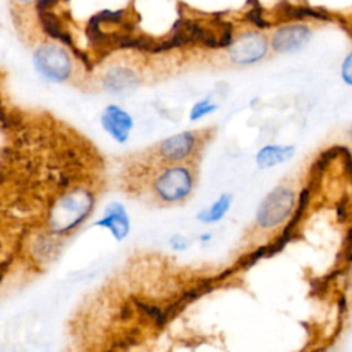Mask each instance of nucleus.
Listing matches in <instances>:
<instances>
[{"mask_svg":"<svg viewBox=\"0 0 352 352\" xmlns=\"http://www.w3.org/2000/svg\"><path fill=\"white\" fill-rule=\"evenodd\" d=\"M95 204L96 192L87 184H77L63 192L54 194L45 210V230L51 235L65 239L91 216Z\"/></svg>","mask_w":352,"mask_h":352,"instance_id":"nucleus-1","label":"nucleus"},{"mask_svg":"<svg viewBox=\"0 0 352 352\" xmlns=\"http://www.w3.org/2000/svg\"><path fill=\"white\" fill-rule=\"evenodd\" d=\"M198 182L192 162L161 164L150 180V191L160 205L175 206L187 202Z\"/></svg>","mask_w":352,"mask_h":352,"instance_id":"nucleus-2","label":"nucleus"},{"mask_svg":"<svg viewBox=\"0 0 352 352\" xmlns=\"http://www.w3.org/2000/svg\"><path fill=\"white\" fill-rule=\"evenodd\" d=\"M297 202V195L293 188L279 184L272 188L260 202L256 210V226L260 230L268 231L280 227L290 219Z\"/></svg>","mask_w":352,"mask_h":352,"instance_id":"nucleus-3","label":"nucleus"},{"mask_svg":"<svg viewBox=\"0 0 352 352\" xmlns=\"http://www.w3.org/2000/svg\"><path fill=\"white\" fill-rule=\"evenodd\" d=\"M199 147L197 132L184 131L168 136L157 144L155 155L161 164L190 162Z\"/></svg>","mask_w":352,"mask_h":352,"instance_id":"nucleus-4","label":"nucleus"},{"mask_svg":"<svg viewBox=\"0 0 352 352\" xmlns=\"http://www.w3.org/2000/svg\"><path fill=\"white\" fill-rule=\"evenodd\" d=\"M33 62L37 72L45 80L54 82L65 81L72 72V63L67 54L62 48L52 44L40 47L33 56Z\"/></svg>","mask_w":352,"mask_h":352,"instance_id":"nucleus-5","label":"nucleus"},{"mask_svg":"<svg viewBox=\"0 0 352 352\" xmlns=\"http://www.w3.org/2000/svg\"><path fill=\"white\" fill-rule=\"evenodd\" d=\"M230 58L235 65H252L261 60L268 51L267 38L256 32H246L231 41Z\"/></svg>","mask_w":352,"mask_h":352,"instance_id":"nucleus-6","label":"nucleus"},{"mask_svg":"<svg viewBox=\"0 0 352 352\" xmlns=\"http://www.w3.org/2000/svg\"><path fill=\"white\" fill-rule=\"evenodd\" d=\"M100 124L106 133L120 144L128 142L133 129V118L128 111L117 104H109L104 107L100 116Z\"/></svg>","mask_w":352,"mask_h":352,"instance_id":"nucleus-7","label":"nucleus"},{"mask_svg":"<svg viewBox=\"0 0 352 352\" xmlns=\"http://www.w3.org/2000/svg\"><path fill=\"white\" fill-rule=\"evenodd\" d=\"M311 37L312 32L307 25H287L274 33L271 47L279 54L296 52L304 48Z\"/></svg>","mask_w":352,"mask_h":352,"instance_id":"nucleus-8","label":"nucleus"},{"mask_svg":"<svg viewBox=\"0 0 352 352\" xmlns=\"http://www.w3.org/2000/svg\"><path fill=\"white\" fill-rule=\"evenodd\" d=\"M94 226L106 228L116 241L121 242L129 235L131 219L126 208L121 202H110L104 208L103 216L98 219Z\"/></svg>","mask_w":352,"mask_h":352,"instance_id":"nucleus-9","label":"nucleus"},{"mask_svg":"<svg viewBox=\"0 0 352 352\" xmlns=\"http://www.w3.org/2000/svg\"><path fill=\"white\" fill-rule=\"evenodd\" d=\"M62 241L63 239H59L51 235L48 231L34 232L33 238L30 239V248H29V253L33 264L47 265L48 263L54 261L60 253Z\"/></svg>","mask_w":352,"mask_h":352,"instance_id":"nucleus-10","label":"nucleus"},{"mask_svg":"<svg viewBox=\"0 0 352 352\" xmlns=\"http://www.w3.org/2000/svg\"><path fill=\"white\" fill-rule=\"evenodd\" d=\"M296 147L290 144H265L256 153V165L260 169H268L285 164L293 158Z\"/></svg>","mask_w":352,"mask_h":352,"instance_id":"nucleus-11","label":"nucleus"},{"mask_svg":"<svg viewBox=\"0 0 352 352\" xmlns=\"http://www.w3.org/2000/svg\"><path fill=\"white\" fill-rule=\"evenodd\" d=\"M234 204V194L221 192L209 206L197 213V220L202 224H214L221 221Z\"/></svg>","mask_w":352,"mask_h":352,"instance_id":"nucleus-12","label":"nucleus"},{"mask_svg":"<svg viewBox=\"0 0 352 352\" xmlns=\"http://www.w3.org/2000/svg\"><path fill=\"white\" fill-rule=\"evenodd\" d=\"M131 302L135 308V311L142 316L146 318L147 320H150L153 324H155L157 327H164L166 324V322L169 320V314L166 312V309L161 308L157 304L144 301L139 297H132Z\"/></svg>","mask_w":352,"mask_h":352,"instance_id":"nucleus-13","label":"nucleus"},{"mask_svg":"<svg viewBox=\"0 0 352 352\" xmlns=\"http://www.w3.org/2000/svg\"><path fill=\"white\" fill-rule=\"evenodd\" d=\"M136 82L135 73L126 67H114L104 77V87L111 92H122L135 87Z\"/></svg>","mask_w":352,"mask_h":352,"instance_id":"nucleus-14","label":"nucleus"},{"mask_svg":"<svg viewBox=\"0 0 352 352\" xmlns=\"http://www.w3.org/2000/svg\"><path fill=\"white\" fill-rule=\"evenodd\" d=\"M38 12H40V21L43 22V28L45 29V32L50 36H52V37L63 41L65 44L73 47L72 36L62 28L59 19L52 12H50L48 10H41Z\"/></svg>","mask_w":352,"mask_h":352,"instance_id":"nucleus-15","label":"nucleus"},{"mask_svg":"<svg viewBox=\"0 0 352 352\" xmlns=\"http://www.w3.org/2000/svg\"><path fill=\"white\" fill-rule=\"evenodd\" d=\"M217 109H219V104L213 103V102L210 100V98H205V99L197 102V103L191 107L188 117H190L191 121H198V120H201V118H204V117H206V116L214 113Z\"/></svg>","mask_w":352,"mask_h":352,"instance_id":"nucleus-16","label":"nucleus"},{"mask_svg":"<svg viewBox=\"0 0 352 352\" xmlns=\"http://www.w3.org/2000/svg\"><path fill=\"white\" fill-rule=\"evenodd\" d=\"M341 77L345 84L352 87V52L344 59L341 65Z\"/></svg>","mask_w":352,"mask_h":352,"instance_id":"nucleus-17","label":"nucleus"},{"mask_svg":"<svg viewBox=\"0 0 352 352\" xmlns=\"http://www.w3.org/2000/svg\"><path fill=\"white\" fill-rule=\"evenodd\" d=\"M169 245H170V248H172L173 250L182 252V250H186V249L190 246V241H188L184 235L175 234L173 236H170Z\"/></svg>","mask_w":352,"mask_h":352,"instance_id":"nucleus-18","label":"nucleus"},{"mask_svg":"<svg viewBox=\"0 0 352 352\" xmlns=\"http://www.w3.org/2000/svg\"><path fill=\"white\" fill-rule=\"evenodd\" d=\"M198 239H199L202 243H208V242H210V241L213 239V234L209 232V231L202 232V234L198 236Z\"/></svg>","mask_w":352,"mask_h":352,"instance_id":"nucleus-19","label":"nucleus"},{"mask_svg":"<svg viewBox=\"0 0 352 352\" xmlns=\"http://www.w3.org/2000/svg\"><path fill=\"white\" fill-rule=\"evenodd\" d=\"M19 1H22V3H30V1H33V0H19Z\"/></svg>","mask_w":352,"mask_h":352,"instance_id":"nucleus-20","label":"nucleus"}]
</instances>
